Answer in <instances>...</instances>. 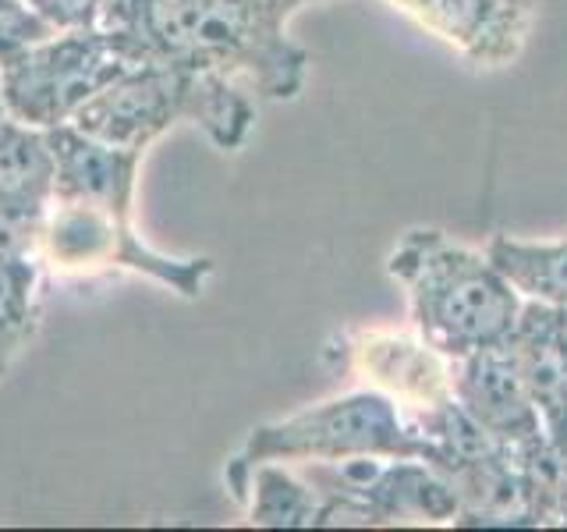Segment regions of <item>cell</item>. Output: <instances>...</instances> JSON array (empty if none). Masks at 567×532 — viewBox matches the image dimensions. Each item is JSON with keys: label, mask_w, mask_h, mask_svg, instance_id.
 <instances>
[{"label": "cell", "mask_w": 567, "mask_h": 532, "mask_svg": "<svg viewBox=\"0 0 567 532\" xmlns=\"http://www.w3.org/2000/svg\"><path fill=\"white\" fill-rule=\"evenodd\" d=\"M309 0H103L100 29L132 64H185L245 85L256 100H295L309 50L288 22Z\"/></svg>", "instance_id": "obj_1"}, {"label": "cell", "mask_w": 567, "mask_h": 532, "mask_svg": "<svg viewBox=\"0 0 567 532\" xmlns=\"http://www.w3.org/2000/svg\"><path fill=\"white\" fill-rule=\"evenodd\" d=\"M386 274L408 295L412 327L447 359L504 345L525 306L486 253L457 245L440 227L404 231Z\"/></svg>", "instance_id": "obj_2"}, {"label": "cell", "mask_w": 567, "mask_h": 532, "mask_svg": "<svg viewBox=\"0 0 567 532\" xmlns=\"http://www.w3.org/2000/svg\"><path fill=\"white\" fill-rule=\"evenodd\" d=\"M195 121L220 150H241L256 121V96L245 85L185 64H135L89 100L75 129L117 150L146 153L171 124Z\"/></svg>", "instance_id": "obj_3"}, {"label": "cell", "mask_w": 567, "mask_h": 532, "mask_svg": "<svg viewBox=\"0 0 567 532\" xmlns=\"http://www.w3.org/2000/svg\"><path fill=\"white\" fill-rule=\"evenodd\" d=\"M422 458L443 472L447 458L430 437H422L401 408L380 390H348L301 408L295 416L262 422L248 433L245 448L227 461L224 483L238 479L259 461H284V466H306V461H341V458Z\"/></svg>", "instance_id": "obj_4"}, {"label": "cell", "mask_w": 567, "mask_h": 532, "mask_svg": "<svg viewBox=\"0 0 567 532\" xmlns=\"http://www.w3.org/2000/svg\"><path fill=\"white\" fill-rule=\"evenodd\" d=\"M35 253L58 274H142L182 298H199L213 277L209 256L174 259L135 235L132 209L96 206L79 200H50Z\"/></svg>", "instance_id": "obj_5"}, {"label": "cell", "mask_w": 567, "mask_h": 532, "mask_svg": "<svg viewBox=\"0 0 567 532\" xmlns=\"http://www.w3.org/2000/svg\"><path fill=\"white\" fill-rule=\"evenodd\" d=\"M135 64L106 29H64L14 58L4 75L8 114L29 129L71 124L82 106Z\"/></svg>", "instance_id": "obj_6"}, {"label": "cell", "mask_w": 567, "mask_h": 532, "mask_svg": "<svg viewBox=\"0 0 567 532\" xmlns=\"http://www.w3.org/2000/svg\"><path fill=\"white\" fill-rule=\"evenodd\" d=\"M323 359L351 372L362 387L386 395L419 433L454 405V359L415 327H351L323 348Z\"/></svg>", "instance_id": "obj_7"}, {"label": "cell", "mask_w": 567, "mask_h": 532, "mask_svg": "<svg viewBox=\"0 0 567 532\" xmlns=\"http://www.w3.org/2000/svg\"><path fill=\"white\" fill-rule=\"evenodd\" d=\"M390 4L475 68L514 64L536 22V0H390Z\"/></svg>", "instance_id": "obj_8"}, {"label": "cell", "mask_w": 567, "mask_h": 532, "mask_svg": "<svg viewBox=\"0 0 567 532\" xmlns=\"http://www.w3.org/2000/svg\"><path fill=\"white\" fill-rule=\"evenodd\" d=\"M454 398L478 430L511 451L546 440V426L504 345L454 359Z\"/></svg>", "instance_id": "obj_9"}, {"label": "cell", "mask_w": 567, "mask_h": 532, "mask_svg": "<svg viewBox=\"0 0 567 532\" xmlns=\"http://www.w3.org/2000/svg\"><path fill=\"white\" fill-rule=\"evenodd\" d=\"M504 348L536 401L543 426L560 422L567 416V330L560 324V306L525 298Z\"/></svg>", "instance_id": "obj_10"}, {"label": "cell", "mask_w": 567, "mask_h": 532, "mask_svg": "<svg viewBox=\"0 0 567 532\" xmlns=\"http://www.w3.org/2000/svg\"><path fill=\"white\" fill-rule=\"evenodd\" d=\"M227 490L245 508L248 522L262 529H312L319 519V493L284 461H259Z\"/></svg>", "instance_id": "obj_11"}, {"label": "cell", "mask_w": 567, "mask_h": 532, "mask_svg": "<svg viewBox=\"0 0 567 532\" xmlns=\"http://www.w3.org/2000/svg\"><path fill=\"white\" fill-rule=\"evenodd\" d=\"M486 256L522 298L546 301V306H567V238L525 242L511 235H493Z\"/></svg>", "instance_id": "obj_12"}, {"label": "cell", "mask_w": 567, "mask_h": 532, "mask_svg": "<svg viewBox=\"0 0 567 532\" xmlns=\"http://www.w3.org/2000/svg\"><path fill=\"white\" fill-rule=\"evenodd\" d=\"M53 150L43 129L8 117L0 124V195L22 206L50 209L53 200Z\"/></svg>", "instance_id": "obj_13"}, {"label": "cell", "mask_w": 567, "mask_h": 532, "mask_svg": "<svg viewBox=\"0 0 567 532\" xmlns=\"http://www.w3.org/2000/svg\"><path fill=\"white\" fill-rule=\"evenodd\" d=\"M40 253L0 248V377L40 327Z\"/></svg>", "instance_id": "obj_14"}, {"label": "cell", "mask_w": 567, "mask_h": 532, "mask_svg": "<svg viewBox=\"0 0 567 532\" xmlns=\"http://www.w3.org/2000/svg\"><path fill=\"white\" fill-rule=\"evenodd\" d=\"M50 22H43L25 0H0V68H8L14 58L35 43H43L47 35H53Z\"/></svg>", "instance_id": "obj_15"}, {"label": "cell", "mask_w": 567, "mask_h": 532, "mask_svg": "<svg viewBox=\"0 0 567 532\" xmlns=\"http://www.w3.org/2000/svg\"><path fill=\"white\" fill-rule=\"evenodd\" d=\"M43 221H47V209L22 206V203L4 200V195H0V248H22V253H35Z\"/></svg>", "instance_id": "obj_16"}, {"label": "cell", "mask_w": 567, "mask_h": 532, "mask_svg": "<svg viewBox=\"0 0 567 532\" xmlns=\"http://www.w3.org/2000/svg\"><path fill=\"white\" fill-rule=\"evenodd\" d=\"M25 4L50 22L58 32L64 29H96L103 0H25Z\"/></svg>", "instance_id": "obj_17"}, {"label": "cell", "mask_w": 567, "mask_h": 532, "mask_svg": "<svg viewBox=\"0 0 567 532\" xmlns=\"http://www.w3.org/2000/svg\"><path fill=\"white\" fill-rule=\"evenodd\" d=\"M11 114H8V100H4V75H0V124H4Z\"/></svg>", "instance_id": "obj_18"}, {"label": "cell", "mask_w": 567, "mask_h": 532, "mask_svg": "<svg viewBox=\"0 0 567 532\" xmlns=\"http://www.w3.org/2000/svg\"><path fill=\"white\" fill-rule=\"evenodd\" d=\"M560 324H564V330H567V306H560Z\"/></svg>", "instance_id": "obj_19"}]
</instances>
